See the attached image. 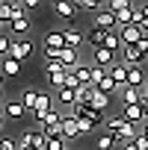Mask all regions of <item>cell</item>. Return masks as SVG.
<instances>
[{"instance_id":"3","label":"cell","mask_w":148,"mask_h":150,"mask_svg":"<svg viewBox=\"0 0 148 150\" xmlns=\"http://www.w3.org/2000/svg\"><path fill=\"white\" fill-rule=\"evenodd\" d=\"M92 27H101V30H107V33H119V21H116V15L110 12V6L101 9L98 15H92Z\"/></svg>"},{"instance_id":"14","label":"cell","mask_w":148,"mask_h":150,"mask_svg":"<svg viewBox=\"0 0 148 150\" xmlns=\"http://www.w3.org/2000/svg\"><path fill=\"white\" fill-rule=\"evenodd\" d=\"M121 118H124L127 124H142V121H145L142 103H136V106H121Z\"/></svg>"},{"instance_id":"41","label":"cell","mask_w":148,"mask_h":150,"mask_svg":"<svg viewBox=\"0 0 148 150\" xmlns=\"http://www.w3.org/2000/svg\"><path fill=\"white\" fill-rule=\"evenodd\" d=\"M0 129H3V118H0Z\"/></svg>"},{"instance_id":"24","label":"cell","mask_w":148,"mask_h":150,"mask_svg":"<svg viewBox=\"0 0 148 150\" xmlns=\"http://www.w3.org/2000/svg\"><path fill=\"white\" fill-rule=\"evenodd\" d=\"M12 44H15V35H9V33H3L0 35V56H12Z\"/></svg>"},{"instance_id":"7","label":"cell","mask_w":148,"mask_h":150,"mask_svg":"<svg viewBox=\"0 0 148 150\" xmlns=\"http://www.w3.org/2000/svg\"><path fill=\"white\" fill-rule=\"evenodd\" d=\"M30 30H33V18H30V15H18V18L9 24V35H15V38H24Z\"/></svg>"},{"instance_id":"20","label":"cell","mask_w":148,"mask_h":150,"mask_svg":"<svg viewBox=\"0 0 148 150\" xmlns=\"http://www.w3.org/2000/svg\"><path fill=\"white\" fill-rule=\"evenodd\" d=\"M95 94H98V86H92V83H89V86H80V88H77V103H86V106H89Z\"/></svg>"},{"instance_id":"23","label":"cell","mask_w":148,"mask_h":150,"mask_svg":"<svg viewBox=\"0 0 148 150\" xmlns=\"http://www.w3.org/2000/svg\"><path fill=\"white\" fill-rule=\"evenodd\" d=\"M80 3V12H101V9H107V3H101V0H77Z\"/></svg>"},{"instance_id":"10","label":"cell","mask_w":148,"mask_h":150,"mask_svg":"<svg viewBox=\"0 0 148 150\" xmlns=\"http://www.w3.org/2000/svg\"><path fill=\"white\" fill-rule=\"evenodd\" d=\"M119 94H121V106H136V103L145 100V91L142 88H133V86H124Z\"/></svg>"},{"instance_id":"31","label":"cell","mask_w":148,"mask_h":150,"mask_svg":"<svg viewBox=\"0 0 148 150\" xmlns=\"http://www.w3.org/2000/svg\"><path fill=\"white\" fill-rule=\"evenodd\" d=\"M45 77H47V74H56V71H62V62H45Z\"/></svg>"},{"instance_id":"15","label":"cell","mask_w":148,"mask_h":150,"mask_svg":"<svg viewBox=\"0 0 148 150\" xmlns=\"http://www.w3.org/2000/svg\"><path fill=\"white\" fill-rule=\"evenodd\" d=\"M18 18V9H15V0H0V21H3L6 27Z\"/></svg>"},{"instance_id":"39","label":"cell","mask_w":148,"mask_h":150,"mask_svg":"<svg viewBox=\"0 0 148 150\" xmlns=\"http://www.w3.org/2000/svg\"><path fill=\"white\" fill-rule=\"evenodd\" d=\"M142 91H145V97H148V83H145V88H142Z\"/></svg>"},{"instance_id":"16","label":"cell","mask_w":148,"mask_h":150,"mask_svg":"<svg viewBox=\"0 0 148 150\" xmlns=\"http://www.w3.org/2000/svg\"><path fill=\"white\" fill-rule=\"evenodd\" d=\"M145 71L142 68H127V86H133V88H145Z\"/></svg>"},{"instance_id":"22","label":"cell","mask_w":148,"mask_h":150,"mask_svg":"<svg viewBox=\"0 0 148 150\" xmlns=\"http://www.w3.org/2000/svg\"><path fill=\"white\" fill-rule=\"evenodd\" d=\"M119 144V138L113 135V132H104V135H98V141H95V150H113Z\"/></svg>"},{"instance_id":"19","label":"cell","mask_w":148,"mask_h":150,"mask_svg":"<svg viewBox=\"0 0 148 150\" xmlns=\"http://www.w3.org/2000/svg\"><path fill=\"white\" fill-rule=\"evenodd\" d=\"M110 77H113V83H116L119 88H124V86H127V68H124L121 62L113 65V68H110Z\"/></svg>"},{"instance_id":"42","label":"cell","mask_w":148,"mask_h":150,"mask_svg":"<svg viewBox=\"0 0 148 150\" xmlns=\"http://www.w3.org/2000/svg\"><path fill=\"white\" fill-rule=\"evenodd\" d=\"M68 150H77V147H68Z\"/></svg>"},{"instance_id":"4","label":"cell","mask_w":148,"mask_h":150,"mask_svg":"<svg viewBox=\"0 0 148 150\" xmlns=\"http://www.w3.org/2000/svg\"><path fill=\"white\" fill-rule=\"evenodd\" d=\"M119 38H121L124 47H130V44H139V41L145 38V30H142L139 24H130V27H121V30H119Z\"/></svg>"},{"instance_id":"12","label":"cell","mask_w":148,"mask_h":150,"mask_svg":"<svg viewBox=\"0 0 148 150\" xmlns=\"http://www.w3.org/2000/svg\"><path fill=\"white\" fill-rule=\"evenodd\" d=\"M62 33H65V47H71V50H80V47H83L86 33H80L77 27H68V30H62Z\"/></svg>"},{"instance_id":"13","label":"cell","mask_w":148,"mask_h":150,"mask_svg":"<svg viewBox=\"0 0 148 150\" xmlns=\"http://www.w3.org/2000/svg\"><path fill=\"white\" fill-rule=\"evenodd\" d=\"M59 62H62V68L71 74L74 68L80 65V50H71V47H62V56H59Z\"/></svg>"},{"instance_id":"27","label":"cell","mask_w":148,"mask_h":150,"mask_svg":"<svg viewBox=\"0 0 148 150\" xmlns=\"http://www.w3.org/2000/svg\"><path fill=\"white\" fill-rule=\"evenodd\" d=\"M18 71H21V62L9 56V59L3 62V77H15V74H18Z\"/></svg>"},{"instance_id":"17","label":"cell","mask_w":148,"mask_h":150,"mask_svg":"<svg viewBox=\"0 0 148 150\" xmlns=\"http://www.w3.org/2000/svg\"><path fill=\"white\" fill-rule=\"evenodd\" d=\"M45 47H56V50H62V47H65V33H62V30H50V33L45 35Z\"/></svg>"},{"instance_id":"21","label":"cell","mask_w":148,"mask_h":150,"mask_svg":"<svg viewBox=\"0 0 148 150\" xmlns=\"http://www.w3.org/2000/svg\"><path fill=\"white\" fill-rule=\"evenodd\" d=\"M53 100H56V97H53L50 91H39V106H36V112H42V115L50 112V109H53Z\"/></svg>"},{"instance_id":"40","label":"cell","mask_w":148,"mask_h":150,"mask_svg":"<svg viewBox=\"0 0 148 150\" xmlns=\"http://www.w3.org/2000/svg\"><path fill=\"white\" fill-rule=\"evenodd\" d=\"M0 86H3V71H0Z\"/></svg>"},{"instance_id":"34","label":"cell","mask_w":148,"mask_h":150,"mask_svg":"<svg viewBox=\"0 0 148 150\" xmlns=\"http://www.w3.org/2000/svg\"><path fill=\"white\" fill-rule=\"evenodd\" d=\"M142 112H145V124H148V97L142 100Z\"/></svg>"},{"instance_id":"33","label":"cell","mask_w":148,"mask_h":150,"mask_svg":"<svg viewBox=\"0 0 148 150\" xmlns=\"http://www.w3.org/2000/svg\"><path fill=\"white\" fill-rule=\"evenodd\" d=\"M21 6H24V12H30V9H36V0H21Z\"/></svg>"},{"instance_id":"11","label":"cell","mask_w":148,"mask_h":150,"mask_svg":"<svg viewBox=\"0 0 148 150\" xmlns=\"http://www.w3.org/2000/svg\"><path fill=\"white\" fill-rule=\"evenodd\" d=\"M3 115H6L9 121H21V118L27 115V106H24L21 100H6V103H3Z\"/></svg>"},{"instance_id":"8","label":"cell","mask_w":148,"mask_h":150,"mask_svg":"<svg viewBox=\"0 0 148 150\" xmlns=\"http://www.w3.org/2000/svg\"><path fill=\"white\" fill-rule=\"evenodd\" d=\"M92 62L101 65V68H113V65H119V56L107 47H98V50H92Z\"/></svg>"},{"instance_id":"30","label":"cell","mask_w":148,"mask_h":150,"mask_svg":"<svg viewBox=\"0 0 148 150\" xmlns=\"http://www.w3.org/2000/svg\"><path fill=\"white\" fill-rule=\"evenodd\" d=\"M0 150H18V141L9 138V135H3V138H0Z\"/></svg>"},{"instance_id":"5","label":"cell","mask_w":148,"mask_h":150,"mask_svg":"<svg viewBox=\"0 0 148 150\" xmlns=\"http://www.w3.org/2000/svg\"><path fill=\"white\" fill-rule=\"evenodd\" d=\"M33 53H36V44H33L30 38H15V44H12V59H18V62H27Z\"/></svg>"},{"instance_id":"32","label":"cell","mask_w":148,"mask_h":150,"mask_svg":"<svg viewBox=\"0 0 148 150\" xmlns=\"http://www.w3.org/2000/svg\"><path fill=\"white\" fill-rule=\"evenodd\" d=\"M133 144H136V150H148V138H145L142 132H139V135L133 138Z\"/></svg>"},{"instance_id":"1","label":"cell","mask_w":148,"mask_h":150,"mask_svg":"<svg viewBox=\"0 0 148 150\" xmlns=\"http://www.w3.org/2000/svg\"><path fill=\"white\" fill-rule=\"evenodd\" d=\"M45 144H47V135L42 129H36V127L24 129L21 138H18V147H30V150H45Z\"/></svg>"},{"instance_id":"26","label":"cell","mask_w":148,"mask_h":150,"mask_svg":"<svg viewBox=\"0 0 148 150\" xmlns=\"http://www.w3.org/2000/svg\"><path fill=\"white\" fill-rule=\"evenodd\" d=\"M92 109H98V112H104L107 106H110V94H104V91H98L95 97H92V103H89Z\"/></svg>"},{"instance_id":"38","label":"cell","mask_w":148,"mask_h":150,"mask_svg":"<svg viewBox=\"0 0 148 150\" xmlns=\"http://www.w3.org/2000/svg\"><path fill=\"white\" fill-rule=\"evenodd\" d=\"M3 94H6V88H3V86H0V97H3Z\"/></svg>"},{"instance_id":"37","label":"cell","mask_w":148,"mask_h":150,"mask_svg":"<svg viewBox=\"0 0 148 150\" xmlns=\"http://www.w3.org/2000/svg\"><path fill=\"white\" fill-rule=\"evenodd\" d=\"M3 27H6V24H3V21H0V35H3Z\"/></svg>"},{"instance_id":"6","label":"cell","mask_w":148,"mask_h":150,"mask_svg":"<svg viewBox=\"0 0 148 150\" xmlns=\"http://www.w3.org/2000/svg\"><path fill=\"white\" fill-rule=\"evenodd\" d=\"M83 132H80V121L74 118L71 112H65V118H62V138L65 141H74V138H80Z\"/></svg>"},{"instance_id":"2","label":"cell","mask_w":148,"mask_h":150,"mask_svg":"<svg viewBox=\"0 0 148 150\" xmlns=\"http://www.w3.org/2000/svg\"><path fill=\"white\" fill-rule=\"evenodd\" d=\"M53 15L59 18V21H74V18H77L80 15V3H77V0H59V3H53Z\"/></svg>"},{"instance_id":"28","label":"cell","mask_w":148,"mask_h":150,"mask_svg":"<svg viewBox=\"0 0 148 150\" xmlns=\"http://www.w3.org/2000/svg\"><path fill=\"white\" fill-rule=\"evenodd\" d=\"M98 91H104V94H110V97H113V94H116V91H121V88H119V86L113 83V77H107V80H104V83L98 86Z\"/></svg>"},{"instance_id":"29","label":"cell","mask_w":148,"mask_h":150,"mask_svg":"<svg viewBox=\"0 0 148 150\" xmlns=\"http://www.w3.org/2000/svg\"><path fill=\"white\" fill-rule=\"evenodd\" d=\"M139 27L145 30V35H148V3H142L139 6Z\"/></svg>"},{"instance_id":"25","label":"cell","mask_w":148,"mask_h":150,"mask_svg":"<svg viewBox=\"0 0 148 150\" xmlns=\"http://www.w3.org/2000/svg\"><path fill=\"white\" fill-rule=\"evenodd\" d=\"M124 124H127V121H124L121 115H116V118H107V132H113V135H119V132L124 129Z\"/></svg>"},{"instance_id":"35","label":"cell","mask_w":148,"mask_h":150,"mask_svg":"<svg viewBox=\"0 0 148 150\" xmlns=\"http://www.w3.org/2000/svg\"><path fill=\"white\" fill-rule=\"evenodd\" d=\"M139 132H142V135L148 138V124H142V129H139Z\"/></svg>"},{"instance_id":"18","label":"cell","mask_w":148,"mask_h":150,"mask_svg":"<svg viewBox=\"0 0 148 150\" xmlns=\"http://www.w3.org/2000/svg\"><path fill=\"white\" fill-rule=\"evenodd\" d=\"M21 103H24V106H27V112L33 115V112H36V106H39V91H36V88H24V91H21Z\"/></svg>"},{"instance_id":"9","label":"cell","mask_w":148,"mask_h":150,"mask_svg":"<svg viewBox=\"0 0 148 150\" xmlns=\"http://www.w3.org/2000/svg\"><path fill=\"white\" fill-rule=\"evenodd\" d=\"M107 38H110V33H107V30H101V27H89V33H86V44H89L92 50L104 47V44H107Z\"/></svg>"},{"instance_id":"36","label":"cell","mask_w":148,"mask_h":150,"mask_svg":"<svg viewBox=\"0 0 148 150\" xmlns=\"http://www.w3.org/2000/svg\"><path fill=\"white\" fill-rule=\"evenodd\" d=\"M0 118H6V115H3V103H0Z\"/></svg>"}]
</instances>
